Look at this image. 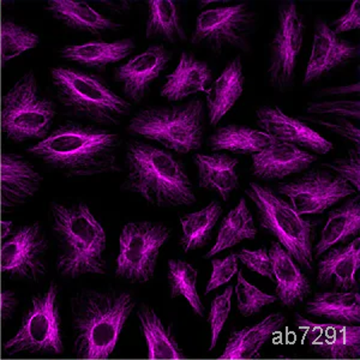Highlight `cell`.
<instances>
[{"label":"cell","mask_w":360,"mask_h":360,"mask_svg":"<svg viewBox=\"0 0 360 360\" xmlns=\"http://www.w3.org/2000/svg\"><path fill=\"white\" fill-rule=\"evenodd\" d=\"M205 115V103L198 98L178 105L144 107L132 115L127 132L173 154L188 155L203 146Z\"/></svg>","instance_id":"6"},{"label":"cell","mask_w":360,"mask_h":360,"mask_svg":"<svg viewBox=\"0 0 360 360\" xmlns=\"http://www.w3.org/2000/svg\"><path fill=\"white\" fill-rule=\"evenodd\" d=\"M359 53L358 44L336 35L327 22L317 18L314 25L311 54L304 72L303 86H310L333 70L359 57Z\"/></svg>","instance_id":"17"},{"label":"cell","mask_w":360,"mask_h":360,"mask_svg":"<svg viewBox=\"0 0 360 360\" xmlns=\"http://www.w3.org/2000/svg\"><path fill=\"white\" fill-rule=\"evenodd\" d=\"M222 222L232 227L242 237L243 242L254 240L257 237L258 229L255 225L254 217L246 202V197L240 198L238 205L226 214Z\"/></svg>","instance_id":"39"},{"label":"cell","mask_w":360,"mask_h":360,"mask_svg":"<svg viewBox=\"0 0 360 360\" xmlns=\"http://www.w3.org/2000/svg\"><path fill=\"white\" fill-rule=\"evenodd\" d=\"M127 176L122 188L158 208L196 205L197 196L185 165L176 154L142 139L125 149Z\"/></svg>","instance_id":"2"},{"label":"cell","mask_w":360,"mask_h":360,"mask_svg":"<svg viewBox=\"0 0 360 360\" xmlns=\"http://www.w3.org/2000/svg\"><path fill=\"white\" fill-rule=\"evenodd\" d=\"M60 288L49 283L46 291L32 297L16 333L3 344L5 358L57 356L64 352Z\"/></svg>","instance_id":"9"},{"label":"cell","mask_w":360,"mask_h":360,"mask_svg":"<svg viewBox=\"0 0 360 360\" xmlns=\"http://www.w3.org/2000/svg\"><path fill=\"white\" fill-rule=\"evenodd\" d=\"M51 81L58 101L75 118L115 127L131 115L132 103L117 94L100 75L56 66L51 69Z\"/></svg>","instance_id":"5"},{"label":"cell","mask_w":360,"mask_h":360,"mask_svg":"<svg viewBox=\"0 0 360 360\" xmlns=\"http://www.w3.org/2000/svg\"><path fill=\"white\" fill-rule=\"evenodd\" d=\"M139 332L147 345L149 360L184 359L185 353L180 347L172 327L160 317L154 307L142 304L136 312Z\"/></svg>","instance_id":"29"},{"label":"cell","mask_w":360,"mask_h":360,"mask_svg":"<svg viewBox=\"0 0 360 360\" xmlns=\"http://www.w3.org/2000/svg\"><path fill=\"white\" fill-rule=\"evenodd\" d=\"M146 20V39L179 44L188 40L179 6L173 0H149Z\"/></svg>","instance_id":"33"},{"label":"cell","mask_w":360,"mask_h":360,"mask_svg":"<svg viewBox=\"0 0 360 360\" xmlns=\"http://www.w3.org/2000/svg\"><path fill=\"white\" fill-rule=\"evenodd\" d=\"M245 197L254 205L259 227L271 234L302 269L314 270L315 222L299 215L274 188L250 181Z\"/></svg>","instance_id":"7"},{"label":"cell","mask_w":360,"mask_h":360,"mask_svg":"<svg viewBox=\"0 0 360 360\" xmlns=\"http://www.w3.org/2000/svg\"><path fill=\"white\" fill-rule=\"evenodd\" d=\"M198 186L217 193L224 202H229L240 184L238 173L239 160L227 153H196L193 155Z\"/></svg>","instance_id":"25"},{"label":"cell","mask_w":360,"mask_h":360,"mask_svg":"<svg viewBox=\"0 0 360 360\" xmlns=\"http://www.w3.org/2000/svg\"><path fill=\"white\" fill-rule=\"evenodd\" d=\"M213 70L188 51H183L176 69L166 75L160 96L168 103H179L198 93H205L213 82Z\"/></svg>","instance_id":"21"},{"label":"cell","mask_w":360,"mask_h":360,"mask_svg":"<svg viewBox=\"0 0 360 360\" xmlns=\"http://www.w3.org/2000/svg\"><path fill=\"white\" fill-rule=\"evenodd\" d=\"M242 242V237L232 227H229V225L221 222V226H220L219 232H217L215 244L205 254V259H212L214 256L221 254L226 250L232 249V248Z\"/></svg>","instance_id":"46"},{"label":"cell","mask_w":360,"mask_h":360,"mask_svg":"<svg viewBox=\"0 0 360 360\" xmlns=\"http://www.w3.org/2000/svg\"><path fill=\"white\" fill-rule=\"evenodd\" d=\"M57 106L29 70L1 98V131L13 143L40 142L52 131Z\"/></svg>","instance_id":"8"},{"label":"cell","mask_w":360,"mask_h":360,"mask_svg":"<svg viewBox=\"0 0 360 360\" xmlns=\"http://www.w3.org/2000/svg\"><path fill=\"white\" fill-rule=\"evenodd\" d=\"M307 25L293 0L281 4L273 37L269 42L266 76L270 86L285 91L292 86L299 57L305 41Z\"/></svg>","instance_id":"13"},{"label":"cell","mask_w":360,"mask_h":360,"mask_svg":"<svg viewBox=\"0 0 360 360\" xmlns=\"http://www.w3.org/2000/svg\"><path fill=\"white\" fill-rule=\"evenodd\" d=\"M120 137L93 124H59L27 152L47 167L69 178H90L120 172Z\"/></svg>","instance_id":"1"},{"label":"cell","mask_w":360,"mask_h":360,"mask_svg":"<svg viewBox=\"0 0 360 360\" xmlns=\"http://www.w3.org/2000/svg\"><path fill=\"white\" fill-rule=\"evenodd\" d=\"M212 275L205 286V295L225 286L238 274L239 261L237 254L229 255L225 258H212Z\"/></svg>","instance_id":"40"},{"label":"cell","mask_w":360,"mask_h":360,"mask_svg":"<svg viewBox=\"0 0 360 360\" xmlns=\"http://www.w3.org/2000/svg\"><path fill=\"white\" fill-rule=\"evenodd\" d=\"M286 324L283 314L274 312L266 316L258 323L232 333L225 348L219 356L224 360H251L262 356L263 348L269 344Z\"/></svg>","instance_id":"24"},{"label":"cell","mask_w":360,"mask_h":360,"mask_svg":"<svg viewBox=\"0 0 360 360\" xmlns=\"http://www.w3.org/2000/svg\"><path fill=\"white\" fill-rule=\"evenodd\" d=\"M51 215L59 275L76 280L86 275L107 274L106 231L89 205L83 202L53 203Z\"/></svg>","instance_id":"4"},{"label":"cell","mask_w":360,"mask_h":360,"mask_svg":"<svg viewBox=\"0 0 360 360\" xmlns=\"http://www.w3.org/2000/svg\"><path fill=\"white\" fill-rule=\"evenodd\" d=\"M136 300L129 292L84 288L71 298L72 352L79 359H108Z\"/></svg>","instance_id":"3"},{"label":"cell","mask_w":360,"mask_h":360,"mask_svg":"<svg viewBox=\"0 0 360 360\" xmlns=\"http://www.w3.org/2000/svg\"><path fill=\"white\" fill-rule=\"evenodd\" d=\"M336 35L358 30L360 28V3L358 0H353L349 8L341 16L329 25Z\"/></svg>","instance_id":"45"},{"label":"cell","mask_w":360,"mask_h":360,"mask_svg":"<svg viewBox=\"0 0 360 360\" xmlns=\"http://www.w3.org/2000/svg\"><path fill=\"white\" fill-rule=\"evenodd\" d=\"M238 261L244 264L248 269L261 275L263 278L274 281L273 276V262L266 248L257 250L242 249L237 254Z\"/></svg>","instance_id":"42"},{"label":"cell","mask_w":360,"mask_h":360,"mask_svg":"<svg viewBox=\"0 0 360 360\" xmlns=\"http://www.w3.org/2000/svg\"><path fill=\"white\" fill-rule=\"evenodd\" d=\"M322 167L336 173L340 178L347 181L356 193L360 190V154L359 149L349 152L346 158L334 160L332 162H326Z\"/></svg>","instance_id":"41"},{"label":"cell","mask_w":360,"mask_h":360,"mask_svg":"<svg viewBox=\"0 0 360 360\" xmlns=\"http://www.w3.org/2000/svg\"><path fill=\"white\" fill-rule=\"evenodd\" d=\"M40 37L25 25H18L13 20H4L0 30V49L3 66L22 54L37 49Z\"/></svg>","instance_id":"36"},{"label":"cell","mask_w":360,"mask_h":360,"mask_svg":"<svg viewBox=\"0 0 360 360\" xmlns=\"http://www.w3.org/2000/svg\"><path fill=\"white\" fill-rule=\"evenodd\" d=\"M234 288V295L237 298V309L243 317H252L262 311L266 307L276 303V295H269L261 291L258 287L246 280L242 270L237 274V283Z\"/></svg>","instance_id":"37"},{"label":"cell","mask_w":360,"mask_h":360,"mask_svg":"<svg viewBox=\"0 0 360 360\" xmlns=\"http://www.w3.org/2000/svg\"><path fill=\"white\" fill-rule=\"evenodd\" d=\"M302 217L326 213L340 202L354 196L356 190L327 168H309L297 178L278 181L275 188Z\"/></svg>","instance_id":"12"},{"label":"cell","mask_w":360,"mask_h":360,"mask_svg":"<svg viewBox=\"0 0 360 360\" xmlns=\"http://www.w3.org/2000/svg\"><path fill=\"white\" fill-rule=\"evenodd\" d=\"M359 232L360 198L359 195H354L328 213L319 240L314 245V258L323 256L332 248L352 242Z\"/></svg>","instance_id":"28"},{"label":"cell","mask_w":360,"mask_h":360,"mask_svg":"<svg viewBox=\"0 0 360 360\" xmlns=\"http://www.w3.org/2000/svg\"><path fill=\"white\" fill-rule=\"evenodd\" d=\"M307 113L333 117H346L359 120V101H332V103H311Z\"/></svg>","instance_id":"43"},{"label":"cell","mask_w":360,"mask_h":360,"mask_svg":"<svg viewBox=\"0 0 360 360\" xmlns=\"http://www.w3.org/2000/svg\"><path fill=\"white\" fill-rule=\"evenodd\" d=\"M269 256L273 262L275 295L283 307H295L311 295V283L291 255L278 243L271 242Z\"/></svg>","instance_id":"26"},{"label":"cell","mask_w":360,"mask_h":360,"mask_svg":"<svg viewBox=\"0 0 360 360\" xmlns=\"http://www.w3.org/2000/svg\"><path fill=\"white\" fill-rule=\"evenodd\" d=\"M0 232H1V240L5 242L13 234V222L11 220H1Z\"/></svg>","instance_id":"48"},{"label":"cell","mask_w":360,"mask_h":360,"mask_svg":"<svg viewBox=\"0 0 360 360\" xmlns=\"http://www.w3.org/2000/svg\"><path fill=\"white\" fill-rule=\"evenodd\" d=\"M171 54L164 45H150L115 70V78L129 103H139L149 93L153 83L164 74Z\"/></svg>","instance_id":"18"},{"label":"cell","mask_w":360,"mask_h":360,"mask_svg":"<svg viewBox=\"0 0 360 360\" xmlns=\"http://www.w3.org/2000/svg\"><path fill=\"white\" fill-rule=\"evenodd\" d=\"M256 123L261 131L278 142L293 144L315 155H327L334 144L299 118L278 106H262L256 111Z\"/></svg>","instance_id":"16"},{"label":"cell","mask_w":360,"mask_h":360,"mask_svg":"<svg viewBox=\"0 0 360 360\" xmlns=\"http://www.w3.org/2000/svg\"><path fill=\"white\" fill-rule=\"evenodd\" d=\"M222 212L221 203L212 201L205 208L180 215L179 244L185 254L202 249L208 244L217 222L221 219Z\"/></svg>","instance_id":"34"},{"label":"cell","mask_w":360,"mask_h":360,"mask_svg":"<svg viewBox=\"0 0 360 360\" xmlns=\"http://www.w3.org/2000/svg\"><path fill=\"white\" fill-rule=\"evenodd\" d=\"M309 119L312 123L321 125V127H327L330 131L335 132L338 135L344 137V139L351 141L352 143L356 144V148H359V127H356L349 120H324L319 118H305Z\"/></svg>","instance_id":"44"},{"label":"cell","mask_w":360,"mask_h":360,"mask_svg":"<svg viewBox=\"0 0 360 360\" xmlns=\"http://www.w3.org/2000/svg\"><path fill=\"white\" fill-rule=\"evenodd\" d=\"M307 315L330 321V323L359 326V292L326 291L307 300Z\"/></svg>","instance_id":"32"},{"label":"cell","mask_w":360,"mask_h":360,"mask_svg":"<svg viewBox=\"0 0 360 360\" xmlns=\"http://www.w3.org/2000/svg\"><path fill=\"white\" fill-rule=\"evenodd\" d=\"M45 8L56 21L81 33L101 37L106 32L122 28V25L98 13L83 0H49Z\"/></svg>","instance_id":"27"},{"label":"cell","mask_w":360,"mask_h":360,"mask_svg":"<svg viewBox=\"0 0 360 360\" xmlns=\"http://www.w3.org/2000/svg\"><path fill=\"white\" fill-rule=\"evenodd\" d=\"M317 159L312 153L278 141L262 152L251 155V174L263 181H281L305 172Z\"/></svg>","instance_id":"20"},{"label":"cell","mask_w":360,"mask_h":360,"mask_svg":"<svg viewBox=\"0 0 360 360\" xmlns=\"http://www.w3.org/2000/svg\"><path fill=\"white\" fill-rule=\"evenodd\" d=\"M171 238L162 222L132 221L119 236L115 278L131 283H147L155 276L160 252Z\"/></svg>","instance_id":"10"},{"label":"cell","mask_w":360,"mask_h":360,"mask_svg":"<svg viewBox=\"0 0 360 360\" xmlns=\"http://www.w3.org/2000/svg\"><path fill=\"white\" fill-rule=\"evenodd\" d=\"M245 75L242 57L237 56L227 63L221 74L205 90V115L209 125L217 127L242 98Z\"/></svg>","instance_id":"22"},{"label":"cell","mask_w":360,"mask_h":360,"mask_svg":"<svg viewBox=\"0 0 360 360\" xmlns=\"http://www.w3.org/2000/svg\"><path fill=\"white\" fill-rule=\"evenodd\" d=\"M197 280L198 270L191 263L178 258L168 259L167 283L169 298H184L188 307L193 309V314L197 317H203L205 307L197 290Z\"/></svg>","instance_id":"35"},{"label":"cell","mask_w":360,"mask_h":360,"mask_svg":"<svg viewBox=\"0 0 360 360\" xmlns=\"http://www.w3.org/2000/svg\"><path fill=\"white\" fill-rule=\"evenodd\" d=\"M256 21L257 15L249 3L207 8L197 16L190 42L217 53L229 49H244Z\"/></svg>","instance_id":"11"},{"label":"cell","mask_w":360,"mask_h":360,"mask_svg":"<svg viewBox=\"0 0 360 360\" xmlns=\"http://www.w3.org/2000/svg\"><path fill=\"white\" fill-rule=\"evenodd\" d=\"M18 307V298L13 290H3L0 292V319L8 322L13 319Z\"/></svg>","instance_id":"47"},{"label":"cell","mask_w":360,"mask_h":360,"mask_svg":"<svg viewBox=\"0 0 360 360\" xmlns=\"http://www.w3.org/2000/svg\"><path fill=\"white\" fill-rule=\"evenodd\" d=\"M234 295L233 286L226 287L221 295H217L212 302L208 314V323L210 327V344L208 351L217 347L226 322L232 310V297Z\"/></svg>","instance_id":"38"},{"label":"cell","mask_w":360,"mask_h":360,"mask_svg":"<svg viewBox=\"0 0 360 360\" xmlns=\"http://www.w3.org/2000/svg\"><path fill=\"white\" fill-rule=\"evenodd\" d=\"M276 142V139H271L259 129L229 124L217 127L207 139V146L213 153L254 155Z\"/></svg>","instance_id":"31"},{"label":"cell","mask_w":360,"mask_h":360,"mask_svg":"<svg viewBox=\"0 0 360 360\" xmlns=\"http://www.w3.org/2000/svg\"><path fill=\"white\" fill-rule=\"evenodd\" d=\"M135 49V40L132 37H127L115 41L93 40L68 45L59 51V56L65 60L77 63L78 65L88 69L103 70L130 57Z\"/></svg>","instance_id":"30"},{"label":"cell","mask_w":360,"mask_h":360,"mask_svg":"<svg viewBox=\"0 0 360 360\" xmlns=\"http://www.w3.org/2000/svg\"><path fill=\"white\" fill-rule=\"evenodd\" d=\"M295 327L302 332L307 346L323 359H358L360 356V327L338 323H316L299 314Z\"/></svg>","instance_id":"15"},{"label":"cell","mask_w":360,"mask_h":360,"mask_svg":"<svg viewBox=\"0 0 360 360\" xmlns=\"http://www.w3.org/2000/svg\"><path fill=\"white\" fill-rule=\"evenodd\" d=\"M360 269V238L328 250L319 257L317 281L340 292H352L358 287L356 273Z\"/></svg>","instance_id":"23"},{"label":"cell","mask_w":360,"mask_h":360,"mask_svg":"<svg viewBox=\"0 0 360 360\" xmlns=\"http://www.w3.org/2000/svg\"><path fill=\"white\" fill-rule=\"evenodd\" d=\"M41 173L25 156L13 152L1 154V213L13 210L32 201L41 188Z\"/></svg>","instance_id":"19"},{"label":"cell","mask_w":360,"mask_h":360,"mask_svg":"<svg viewBox=\"0 0 360 360\" xmlns=\"http://www.w3.org/2000/svg\"><path fill=\"white\" fill-rule=\"evenodd\" d=\"M47 251L49 240L41 224L35 221L22 226L3 242L0 249L1 273L10 280L37 283L47 271Z\"/></svg>","instance_id":"14"}]
</instances>
